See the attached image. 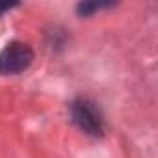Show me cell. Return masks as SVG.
I'll return each mask as SVG.
<instances>
[{"instance_id": "obj_1", "label": "cell", "mask_w": 158, "mask_h": 158, "mask_svg": "<svg viewBox=\"0 0 158 158\" xmlns=\"http://www.w3.org/2000/svg\"><path fill=\"white\" fill-rule=\"evenodd\" d=\"M71 117H73V121H74V125L78 128L84 130L89 136L99 138L106 130V123H104L102 112L89 99H76L71 104Z\"/></svg>"}, {"instance_id": "obj_2", "label": "cell", "mask_w": 158, "mask_h": 158, "mask_svg": "<svg viewBox=\"0 0 158 158\" xmlns=\"http://www.w3.org/2000/svg\"><path fill=\"white\" fill-rule=\"evenodd\" d=\"M34 61V50L28 43L11 41L0 52V74H17L30 67Z\"/></svg>"}, {"instance_id": "obj_3", "label": "cell", "mask_w": 158, "mask_h": 158, "mask_svg": "<svg viewBox=\"0 0 158 158\" xmlns=\"http://www.w3.org/2000/svg\"><path fill=\"white\" fill-rule=\"evenodd\" d=\"M15 6H19V4L17 2H0V15L8 10H11V8H15Z\"/></svg>"}]
</instances>
